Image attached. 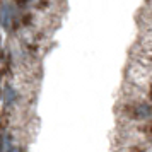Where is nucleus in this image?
Instances as JSON below:
<instances>
[{"mask_svg":"<svg viewBox=\"0 0 152 152\" xmlns=\"http://www.w3.org/2000/svg\"><path fill=\"white\" fill-rule=\"evenodd\" d=\"M133 130L137 132L144 140L152 144V118L151 120H145V121H140V125H138L137 128H133Z\"/></svg>","mask_w":152,"mask_h":152,"instance_id":"nucleus-2","label":"nucleus"},{"mask_svg":"<svg viewBox=\"0 0 152 152\" xmlns=\"http://www.w3.org/2000/svg\"><path fill=\"white\" fill-rule=\"evenodd\" d=\"M121 113L130 121H145L152 118V103L147 101L142 94L138 97H130L121 106Z\"/></svg>","mask_w":152,"mask_h":152,"instance_id":"nucleus-1","label":"nucleus"},{"mask_svg":"<svg viewBox=\"0 0 152 152\" xmlns=\"http://www.w3.org/2000/svg\"><path fill=\"white\" fill-rule=\"evenodd\" d=\"M9 152H22V149L19 147V145H14V147H12V149H10Z\"/></svg>","mask_w":152,"mask_h":152,"instance_id":"nucleus-3","label":"nucleus"}]
</instances>
